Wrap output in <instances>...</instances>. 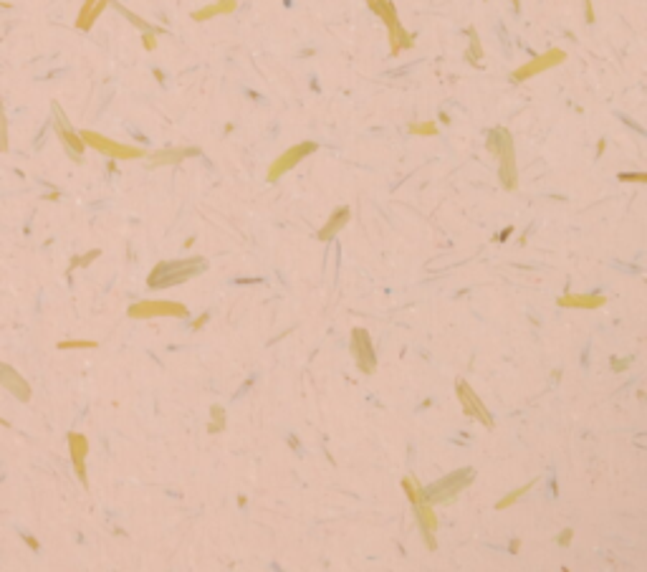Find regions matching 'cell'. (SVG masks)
I'll use <instances>...</instances> for the list:
<instances>
[{"mask_svg":"<svg viewBox=\"0 0 647 572\" xmlns=\"http://www.w3.org/2000/svg\"><path fill=\"white\" fill-rule=\"evenodd\" d=\"M26 542H28V545H31V547H34V550H39V542H36L34 537H26Z\"/></svg>","mask_w":647,"mask_h":572,"instance_id":"32","label":"cell"},{"mask_svg":"<svg viewBox=\"0 0 647 572\" xmlns=\"http://www.w3.org/2000/svg\"><path fill=\"white\" fill-rule=\"evenodd\" d=\"M409 132L417 134V137H435L437 124L435 122H415V124H409Z\"/></svg>","mask_w":647,"mask_h":572,"instance_id":"23","label":"cell"},{"mask_svg":"<svg viewBox=\"0 0 647 572\" xmlns=\"http://www.w3.org/2000/svg\"><path fill=\"white\" fill-rule=\"evenodd\" d=\"M571 537H574V532H571V529H561V534L556 537V545L559 547H566L571 542Z\"/></svg>","mask_w":647,"mask_h":572,"instance_id":"30","label":"cell"},{"mask_svg":"<svg viewBox=\"0 0 647 572\" xmlns=\"http://www.w3.org/2000/svg\"><path fill=\"white\" fill-rule=\"evenodd\" d=\"M607 304L604 294H561L559 296V306L566 309H599Z\"/></svg>","mask_w":647,"mask_h":572,"instance_id":"16","label":"cell"},{"mask_svg":"<svg viewBox=\"0 0 647 572\" xmlns=\"http://www.w3.org/2000/svg\"><path fill=\"white\" fill-rule=\"evenodd\" d=\"M142 44L147 51H155L157 49V28H152V31H142Z\"/></svg>","mask_w":647,"mask_h":572,"instance_id":"28","label":"cell"},{"mask_svg":"<svg viewBox=\"0 0 647 572\" xmlns=\"http://www.w3.org/2000/svg\"><path fill=\"white\" fill-rule=\"evenodd\" d=\"M51 109H54V132H56V137L61 139V145H63V150L71 155V160H76V162H81V157H83V150H86V145H83V139H81V134L76 132V129L71 127V122L66 119V114H63V109L58 104H51Z\"/></svg>","mask_w":647,"mask_h":572,"instance_id":"8","label":"cell"},{"mask_svg":"<svg viewBox=\"0 0 647 572\" xmlns=\"http://www.w3.org/2000/svg\"><path fill=\"white\" fill-rule=\"evenodd\" d=\"M109 3H111V0H83L81 11H78V16H76V28H78V31H91V26L99 21V16L106 11V6H109Z\"/></svg>","mask_w":647,"mask_h":572,"instance_id":"14","label":"cell"},{"mask_svg":"<svg viewBox=\"0 0 647 572\" xmlns=\"http://www.w3.org/2000/svg\"><path fill=\"white\" fill-rule=\"evenodd\" d=\"M68 453H71V463L76 476L81 478V483L86 486V456H89V438L83 433H68Z\"/></svg>","mask_w":647,"mask_h":572,"instance_id":"13","label":"cell"},{"mask_svg":"<svg viewBox=\"0 0 647 572\" xmlns=\"http://www.w3.org/2000/svg\"><path fill=\"white\" fill-rule=\"evenodd\" d=\"M0 152H8V117L0 104Z\"/></svg>","mask_w":647,"mask_h":572,"instance_id":"27","label":"cell"},{"mask_svg":"<svg viewBox=\"0 0 647 572\" xmlns=\"http://www.w3.org/2000/svg\"><path fill=\"white\" fill-rule=\"evenodd\" d=\"M534 483L536 481H531V483H524V486H519V489H514V491H509V494L504 496V499H498V504H496V509L501 511V509H509V506H514L516 501L521 499V496L526 494V491H531L534 489Z\"/></svg>","mask_w":647,"mask_h":572,"instance_id":"21","label":"cell"},{"mask_svg":"<svg viewBox=\"0 0 647 572\" xmlns=\"http://www.w3.org/2000/svg\"><path fill=\"white\" fill-rule=\"evenodd\" d=\"M0 385H3L16 400H21V403H28V400H31V385L26 383V378H23L18 370H13V367L6 365V362H0Z\"/></svg>","mask_w":647,"mask_h":572,"instance_id":"12","label":"cell"},{"mask_svg":"<svg viewBox=\"0 0 647 572\" xmlns=\"http://www.w3.org/2000/svg\"><path fill=\"white\" fill-rule=\"evenodd\" d=\"M203 271H208V261L203 256L178 259V261H160L147 276V286L150 289H167V286H175V284L190 281V279Z\"/></svg>","mask_w":647,"mask_h":572,"instance_id":"1","label":"cell"},{"mask_svg":"<svg viewBox=\"0 0 647 572\" xmlns=\"http://www.w3.org/2000/svg\"><path fill=\"white\" fill-rule=\"evenodd\" d=\"M612 367H614V373H622L625 367H630V360H614Z\"/></svg>","mask_w":647,"mask_h":572,"instance_id":"31","label":"cell"},{"mask_svg":"<svg viewBox=\"0 0 647 572\" xmlns=\"http://www.w3.org/2000/svg\"><path fill=\"white\" fill-rule=\"evenodd\" d=\"M99 256H101V251H99V249L89 251V254H83V256H76V259L71 261V266H68V274H71L73 269H78V266H89V264L94 261V259H99Z\"/></svg>","mask_w":647,"mask_h":572,"instance_id":"26","label":"cell"},{"mask_svg":"<svg viewBox=\"0 0 647 572\" xmlns=\"http://www.w3.org/2000/svg\"><path fill=\"white\" fill-rule=\"evenodd\" d=\"M564 61H566V51L549 49V51H544V54L534 56L531 61H526L524 66L516 69V71H514V81H526V79H534V76H539V74L549 71V69L559 66V64H564Z\"/></svg>","mask_w":647,"mask_h":572,"instance_id":"9","label":"cell"},{"mask_svg":"<svg viewBox=\"0 0 647 572\" xmlns=\"http://www.w3.org/2000/svg\"><path fill=\"white\" fill-rule=\"evenodd\" d=\"M349 218H352V208L349 206H342V208H337V211L329 216V221L324 223V228H321L319 234H316V239L319 241H332L334 236L342 231L344 226L349 223Z\"/></svg>","mask_w":647,"mask_h":572,"instance_id":"17","label":"cell"},{"mask_svg":"<svg viewBox=\"0 0 647 572\" xmlns=\"http://www.w3.org/2000/svg\"><path fill=\"white\" fill-rule=\"evenodd\" d=\"M235 8H238V0H215L210 6H203L200 11H195L193 21L203 23V21H210V18H218V16H230Z\"/></svg>","mask_w":647,"mask_h":572,"instance_id":"18","label":"cell"},{"mask_svg":"<svg viewBox=\"0 0 647 572\" xmlns=\"http://www.w3.org/2000/svg\"><path fill=\"white\" fill-rule=\"evenodd\" d=\"M223 426H225V411H223L220 406H213L210 408V433H218Z\"/></svg>","mask_w":647,"mask_h":572,"instance_id":"25","label":"cell"},{"mask_svg":"<svg viewBox=\"0 0 647 572\" xmlns=\"http://www.w3.org/2000/svg\"><path fill=\"white\" fill-rule=\"evenodd\" d=\"M402 489L404 494H407L409 504H412V509H415V517H417V524H420V532H422V539H425V545L430 547V550H435V529H437V514L435 509H432V504H427L425 496H422V483L417 481L415 476H404L402 478Z\"/></svg>","mask_w":647,"mask_h":572,"instance_id":"4","label":"cell"},{"mask_svg":"<svg viewBox=\"0 0 647 572\" xmlns=\"http://www.w3.org/2000/svg\"><path fill=\"white\" fill-rule=\"evenodd\" d=\"M200 155L198 147H170V150H160L155 155H150V165L160 167V165H178V162L188 160V157Z\"/></svg>","mask_w":647,"mask_h":572,"instance_id":"15","label":"cell"},{"mask_svg":"<svg viewBox=\"0 0 647 572\" xmlns=\"http://www.w3.org/2000/svg\"><path fill=\"white\" fill-rule=\"evenodd\" d=\"M319 150V145L316 142H299V145L288 147L286 152H281V155L276 157V160L271 162V167H268V183H278V180L283 178L286 173H291L293 167L299 165L301 160H306L309 155H314V152Z\"/></svg>","mask_w":647,"mask_h":572,"instance_id":"7","label":"cell"},{"mask_svg":"<svg viewBox=\"0 0 647 572\" xmlns=\"http://www.w3.org/2000/svg\"><path fill=\"white\" fill-rule=\"evenodd\" d=\"M367 6L375 11V16L379 18V21L384 23L387 28H394L399 23L397 11H394V6L389 3V0H367Z\"/></svg>","mask_w":647,"mask_h":572,"instance_id":"20","label":"cell"},{"mask_svg":"<svg viewBox=\"0 0 647 572\" xmlns=\"http://www.w3.org/2000/svg\"><path fill=\"white\" fill-rule=\"evenodd\" d=\"M132 319H155V317H188V306L180 301H167V299H142L134 301L127 311Z\"/></svg>","mask_w":647,"mask_h":572,"instance_id":"6","label":"cell"},{"mask_svg":"<svg viewBox=\"0 0 647 572\" xmlns=\"http://www.w3.org/2000/svg\"><path fill=\"white\" fill-rule=\"evenodd\" d=\"M387 31H389V51H392V56H399L402 51L412 49L415 36L409 34V31H404L402 23H397L394 28H387Z\"/></svg>","mask_w":647,"mask_h":572,"instance_id":"19","label":"cell"},{"mask_svg":"<svg viewBox=\"0 0 647 572\" xmlns=\"http://www.w3.org/2000/svg\"><path fill=\"white\" fill-rule=\"evenodd\" d=\"M78 134H81L83 145L91 147V150H96V152H101V155H106L109 160H139V157L147 155L142 147L116 142V139L104 137V134L94 132V129H81Z\"/></svg>","mask_w":647,"mask_h":572,"instance_id":"5","label":"cell"},{"mask_svg":"<svg viewBox=\"0 0 647 572\" xmlns=\"http://www.w3.org/2000/svg\"><path fill=\"white\" fill-rule=\"evenodd\" d=\"M473 478H476V471L470 466L465 468H455V471H450L448 476L437 478V481H432L430 486H422V496H425L427 504L437 506V504H450V501L458 499L460 491H465L473 483Z\"/></svg>","mask_w":647,"mask_h":572,"instance_id":"3","label":"cell"},{"mask_svg":"<svg viewBox=\"0 0 647 572\" xmlns=\"http://www.w3.org/2000/svg\"><path fill=\"white\" fill-rule=\"evenodd\" d=\"M617 178H620L622 183H647L645 173H620Z\"/></svg>","mask_w":647,"mask_h":572,"instance_id":"29","label":"cell"},{"mask_svg":"<svg viewBox=\"0 0 647 572\" xmlns=\"http://www.w3.org/2000/svg\"><path fill=\"white\" fill-rule=\"evenodd\" d=\"M455 390H458L460 408H463L465 416H468V418H476V421H478V423H483L486 428H493V416L488 413L486 403H483V400L476 395V390L470 388V385L465 383V380H458Z\"/></svg>","mask_w":647,"mask_h":572,"instance_id":"10","label":"cell"},{"mask_svg":"<svg viewBox=\"0 0 647 572\" xmlns=\"http://www.w3.org/2000/svg\"><path fill=\"white\" fill-rule=\"evenodd\" d=\"M352 355H355V362L365 375H372L377 370V355H375V347H372V337L367 329L357 327L352 329Z\"/></svg>","mask_w":647,"mask_h":572,"instance_id":"11","label":"cell"},{"mask_svg":"<svg viewBox=\"0 0 647 572\" xmlns=\"http://www.w3.org/2000/svg\"><path fill=\"white\" fill-rule=\"evenodd\" d=\"M468 34H470V49L465 51V59H468L470 64H476V66H478V61H481V59H483L481 41H478V36H476V31H473V28H470Z\"/></svg>","mask_w":647,"mask_h":572,"instance_id":"22","label":"cell"},{"mask_svg":"<svg viewBox=\"0 0 647 572\" xmlns=\"http://www.w3.org/2000/svg\"><path fill=\"white\" fill-rule=\"evenodd\" d=\"M486 147L491 155H496L498 160V178L506 190H516L519 185V167H516V150H514V137L506 127H496L488 132Z\"/></svg>","mask_w":647,"mask_h":572,"instance_id":"2","label":"cell"},{"mask_svg":"<svg viewBox=\"0 0 647 572\" xmlns=\"http://www.w3.org/2000/svg\"><path fill=\"white\" fill-rule=\"evenodd\" d=\"M96 342L91 339H66V342H58V350H94Z\"/></svg>","mask_w":647,"mask_h":572,"instance_id":"24","label":"cell"}]
</instances>
